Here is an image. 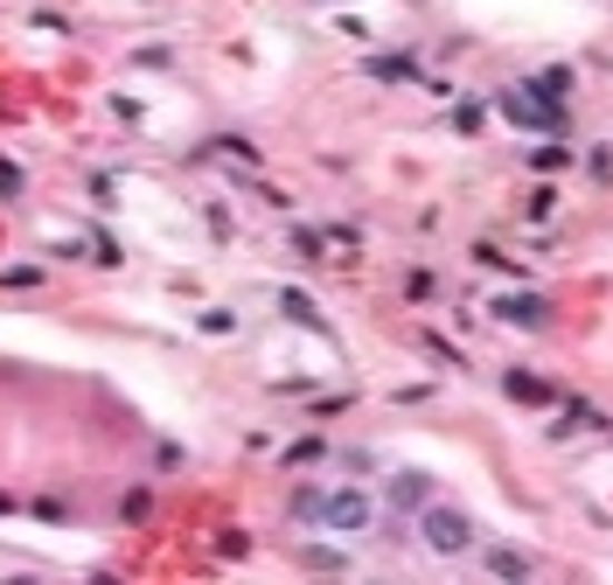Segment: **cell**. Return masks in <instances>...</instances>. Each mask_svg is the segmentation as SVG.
I'll return each mask as SVG.
<instances>
[{"mask_svg": "<svg viewBox=\"0 0 613 585\" xmlns=\"http://www.w3.org/2000/svg\"><path fill=\"white\" fill-rule=\"evenodd\" d=\"M418 537H425L433 557H467L474 551V516L453 509V502H425L418 509Z\"/></svg>", "mask_w": 613, "mask_h": 585, "instance_id": "cell-1", "label": "cell"}, {"mask_svg": "<svg viewBox=\"0 0 613 585\" xmlns=\"http://www.w3.org/2000/svg\"><path fill=\"white\" fill-rule=\"evenodd\" d=\"M369 516H377V502H369L363 488H335V495L322 502V523H328V529H342V537H363Z\"/></svg>", "mask_w": 613, "mask_h": 585, "instance_id": "cell-2", "label": "cell"}, {"mask_svg": "<svg viewBox=\"0 0 613 585\" xmlns=\"http://www.w3.org/2000/svg\"><path fill=\"white\" fill-rule=\"evenodd\" d=\"M495 321H510V328H544V321H551V300H537V292H510V300H495Z\"/></svg>", "mask_w": 613, "mask_h": 585, "instance_id": "cell-3", "label": "cell"}, {"mask_svg": "<svg viewBox=\"0 0 613 585\" xmlns=\"http://www.w3.org/2000/svg\"><path fill=\"white\" fill-rule=\"evenodd\" d=\"M384 502H390L397 516H405V509L418 516L425 502H433V482H425V474H390V488H384Z\"/></svg>", "mask_w": 613, "mask_h": 585, "instance_id": "cell-4", "label": "cell"}, {"mask_svg": "<svg viewBox=\"0 0 613 585\" xmlns=\"http://www.w3.org/2000/svg\"><path fill=\"white\" fill-rule=\"evenodd\" d=\"M502 390H510L516 405H557V390L544 377H530V369H502Z\"/></svg>", "mask_w": 613, "mask_h": 585, "instance_id": "cell-5", "label": "cell"}, {"mask_svg": "<svg viewBox=\"0 0 613 585\" xmlns=\"http://www.w3.org/2000/svg\"><path fill=\"white\" fill-rule=\"evenodd\" d=\"M502 112H510L516 126H557V112H551V105H530L523 91H510V98H502Z\"/></svg>", "mask_w": 613, "mask_h": 585, "instance_id": "cell-6", "label": "cell"}, {"mask_svg": "<svg viewBox=\"0 0 613 585\" xmlns=\"http://www.w3.org/2000/svg\"><path fill=\"white\" fill-rule=\"evenodd\" d=\"M488 565H495L502 578H510V585H523V578H530V565H523L516 551H488Z\"/></svg>", "mask_w": 613, "mask_h": 585, "instance_id": "cell-7", "label": "cell"}, {"mask_svg": "<svg viewBox=\"0 0 613 585\" xmlns=\"http://www.w3.org/2000/svg\"><path fill=\"white\" fill-rule=\"evenodd\" d=\"M322 488H300V495H293V516H307V523H322Z\"/></svg>", "mask_w": 613, "mask_h": 585, "instance_id": "cell-8", "label": "cell"}, {"mask_svg": "<svg viewBox=\"0 0 613 585\" xmlns=\"http://www.w3.org/2000/svg\"><path fill=\"white\" fill-rule=\"evenodd\" d=\"M286 314H293V321H307V328L322 321V314H314V300H300V292H286Z\"/></svg>", "mask_w": 613, "mask_h": 585, "instance_id": "cell-9", "label": "cell"}, {"mask_svg": "<svg viewBox=\"0 0 613 585\" xmlns=\"http://www.w3.org/2000/svg\"><path fill=\"white\" fill-rule=\"evenodd\" d=\"M8 509H14V502H8V495H0V516H8Z\"/></svg>", "mask_w": 613, "mask_h": 585, "instance_id": "cell-10", "label": "cell"}]
</instances>
